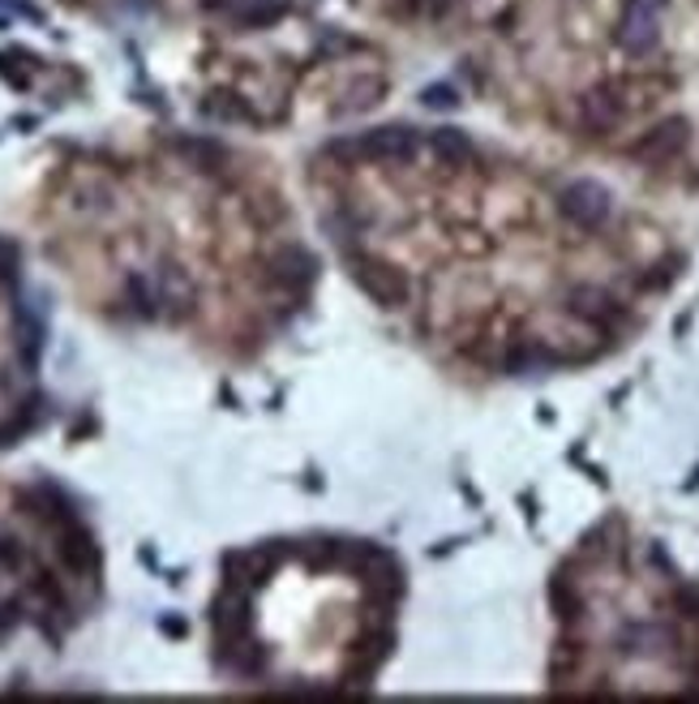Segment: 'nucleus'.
Wrapping results in <instances>:
<instances>
[{
  "label": "nucleus",
  "mask_w": 699,
  "mask_h": 704,
  "mask_svg": "<svg viewBox=\"0 0 699 704\" xmlns=\"http://www.w3.org/2000/svg\"><path fill=\"white\" fill-rule=\"evenodd\" d=\"M18 266H22V250H18L9 237H0V284H13V280H18Z\"/></svg>",
  "instance_id": "dca6fc26"
},
{
  "label": "nucleus",
  "mask_w": 699,
  "mask_h": 704,
  "mask_svg": "<svg viewBox=\"0 0 699 704\" xmlns=\"http://www.w3.org/2000/svg\"><path fill=\"white\" fill-rule=\"evenodd\" d=\"M227 13L241 27H271L284 18V4L280 0H227Z\"/></svg>",
  "instance_id": "4468645a"
},
{
  "label": "nucleus",
  "mask_w": 699,
  "mask_h": 704,
  "mask_svg": "<svg viewBox=\"0 0 699 704\" xmlns=\"http://www.w3.org/2000/svg\"><path fill=\"white\" fill-rule=\"evenodd\" d=\"M361 572L369 580V589L374 593H399L404 589V572H399V563L391 559V554H382V550H365V559H361Z\"/></svg>",
  "instance_id": "f8f14e48"
},
{
  "label": "nucleus",
  "mask_w": 699,
  "mask_h": 704,
  "mask_svg": "<svg viewBox=\"0 0 699 704\" xmlns=\"http://www.w3.org/2000/svg\"><path fill=\"white\" fill-rule=\"evenodd\" d=\"M352 280H356V289L365 292L374 305L382 310H399V305H408V275L395 266V262H386L378 254H356L352 258Z\"/></svg>",
  "instance_id": "f257e3e1"
},
{
  "label": "nucleus",
  "mask_w": 699,
  "mask_h": 704,
  "mask_svg": "<svg viewBox=\"0 0 699 704\" xmlns=\"http://www.w3.org/2000/svg\"><path fill=\"white\" fill-rule=\"evenodd\" d=\"M429 155L455 172V168H464V163L473 160V138H468L464 129H450V125L434 129V133H429Z\"/></svg>",
  "instance_id": "9b49d317"
},
{
  "label": "nucleus",
  "mask_w": 699,
  "mask_h": 704,
  "mask_svg": "<svg viewBox=\"0 0 699 704\" xmlns=\"http://www.w3.org/2000/svg\"><path fill=\"white\" fill-rule=\"evenodd\" d=\"M34 425V416L31 413H18V416H9L4 425H0V447H13V443H22V434Z\"/></svg>",
  "instance_id": "f3484780"
},
{
  "label": "nucleus",
  "mask_w": 699,
  "mask_h": 704,
  "mask_svg": "<svg viewBox=\"0 0 699 704\" xmlns=\"http://www.w3.org/2000/svg\"><path fill=\"white\" fill-rule=\"evenodd\" d=\"M657 39H661V13L639 9V4H622V22H618V43H622V52L644 57V52L657 48Z\"/></svg>",
  "instance_id": "423d86ee"
},
{
  "label": "nucleus",
  "mask_w": 699,
  "mask_h": 704,
  "mask_svg": "<svg viewBox=\"0 0 699 704\" xmlns=\"http://www.w3.org/2000/svg\"><path fill=\"white\" fill-rule=\"evenodd\" d=\"M567 310L588 322H614L622 314V310H618V296L597 289V284H579V289L567 292Z\"/></svg>",
  "instance_id": "9d476101"
},
{
  "label": "nucleus",
  "mask_w": 699,
  "mask_h": 704,
  "mask_svg": "<svg viewBox=\"0 0 699 704\" xmlns=\"http://www.w3.org/2000/svg\"><path fill=\"white\" fill-rule=\"evenodd\" d=\"M250 623H254V606H250V597L241 593V589H227L220 602H215V632H220V641H241V636H250Z\"/></svg>",
  "instance_id": "1a4fd4ad"
},
{
  "label": "nucleus",
  "mask_w": 699,
  "mask_h": 704,
  "mask_svg": "<svg viewBox=\"0 0 699 704\" xmlns=\"http://www.w3.org/2000/svg\"><path fill=\"white\" fill-rule=\"evenodd\" d=\"M579 117H584V125L597 129V133L614 129L622 117H627L622 91H618V87H597V91H588V95L579 99Z\"/></svg>",
  "instance_id": "6e6552de"
},
{
  "label": "nucleus",
  "mask_w": 699,
  "mask_h": 704,
  "mask_svg": "<svg viewBox=\"0 0 699 704\" xmlns=\"http://www.w3.org/2000/svg\"><path fill=\"white\" fill-rule=\"evenodd\" d=\"M57 559L64 563V572H73V576H91V572L99 567L95 537H91L78 520H64L61 537H57Z\"/></svg>",
  "instance_id": "0eeeda50"
},
{
  "label": "nucleus",
  "mask_w": 699,
  "mask_h": 704,
  "mask_svg": "<svg viewBox=\"0 0 699 704\" xmlns=\"http://www.w3.org/2000/svg\"><path fill=\"white\" fill-rule=\"evenodd\" d=\"M43 335H48V326H43V314L34 310V305H18V349H22V361L27 365H39V352H43Z\"/></svg>",
  "instance_id": "ddd939ff"
},
{
  "label": "nucleus",
  "mask_w": 699,
  "mask_h": 704,
  "mask_svg": "<svg viewBox=\"0 0 699 704\" xmlns=\"http://www.w3.org/2000/svg\"><path fill=\"white\" fill-rule=\"evenodd\" d=\"M627 4H639V9H652V13H661L669 0H627Z\"/></svg>",
  "instance_id": "aec40b11"
},
{
  "label": "nucleus",
  "mask_w": 699,
  "mask_h": 704,
  "mask_svg": "<svg viewBox=\"0 0 699 704\" xmlns=\"http://www.w3.org/2000/svg\"><path fill=\"white\" fill-rule=\"evenodd\" d=\"M421 99H425V108H455V103H459V99H455V91H450V87H443V82H438V87H425V91H421Z\"/></svg>",
  "instance_id": "a211bd4d"
},
{
  "label": "nucleus",
  "mask_w": 699,
  "mask_h": 704,
  "mask_svg": "<svg viewBox=\"0 0 699 704\" xmlns=\"http://www.w3.org/2000/svg\"><path fill=\"white\" fill-rule=\"evenodd\" d=\"M691 142V121L687 117H666L648 133H639V142L631 147V160L644 163V168H661V163H673Z\"/></svg>",
  "instance_id": "f03ea898"
},
{
  "label": "nucleus",
  "mask_w": 699,
  "mask_h": 704,
  "mask_svg": "<svg viewBox=\"0 0 699 704\" xmlns=\"http://www.w3.org/2000/svg\"><path fill=\"white\" fill-rule=\"evenodd\" d=\"M416 133L408 125H378L356 142V155L374 163H413L416 160Z\"/></svg>",
  "instance_id": "20e7f679"
},
{
  "label": "nucleus",
  "mask_w": 699,
  "mask_h": 704,
  "mask_svg": "<svg viewBox=\"0 0 699 704\" xmlns=\"http://www.w3.org/2000/svg\"><path fill=\"white\" fill-rule=\"evenodd\" d=\"M563 215L579 228H601L614 211V193L605 190L601 181H571L567 190L558 193Z\"/></svg>",
  "instance_id": "7ed1b4c3"
},
{
  "label": "nucleus",
  "mask_w": 699,
  "mask_h": 704,
  "mask_svg": "<svg viewBox=\"0 0 699 704\" xmlns=\"http://www.w3.org/2000/svg\"><path fill=\"white\" fill-rule=\"evenodd\" d=\"M181 151H185L202 172H215V168L223 163V151L215 147V142H197V138H193V142H181Z\"/></svg>",
  "instance_id": "2eb2a0df"
},
{
  "label": "nucleus",
  "mask_w": 699,
  "mask_h": 704,
  "mask_svg": "<svg viewBox=\"0 0 699 704\" xmlns=\"http://www.w3.org/2000/svg\"><path fill=\"white\" fill-rule=\"evenodd\" d=\"M9 627H18V602H4V606H0V636H4Z\"/></svg>",
  "instance_id": "6ab92c4d"
},
{
  "label": "nucleus",
  "mask_w": 699,
  "mask_h": 704,
  "mask_svg": "<svg viewBox=\"0 0 699 704\" xmlns=\"http://www.w3.org/2000/svg\"><path fill=\"white\" fill-rule=\"evenodd\" d=\"M163 632H168V636H185V623H176V618H163Z\"/></svg>",
  "instance_id": "412c9836"
},
{
  "label": "nucleus",
  "mask_w": 699,
  "mask_h": 704,
  "mask_svg": "<svg viewBox=\"0 0 699 704\" xmlns=\"http://www.w3.org/2000/svg\"><path fill=\"white\" fill-rule=\"evenodd\" d=\"M266 271H271V280L280 289H310L318 280V258L310 254L305 245H280L271 254V262H266Z\"/></svg>",
  "instance_id": "39448f33"
}]
</instances>
